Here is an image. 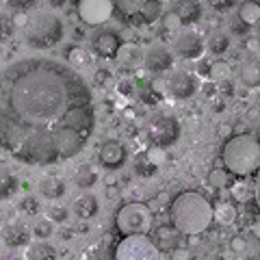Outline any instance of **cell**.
Here are the masks:
<instances>
[{"mask_svg": "<svg viewBox=\"0 0 260 260\" xmlns=\"http://www.w3.org/2000/svg\"><path fill=\"white\" fill-rule=\"evenodd\" d=\"M95 128L89 83L52 56L0 70V148L24 165H56L85 150Z\"/></svg>", "mask_w": 260, "mask_h": 260, "instance_id": "cell-1", "label": "cell"}, {"mask_svg": "<svg viewBox=\"0 0 260 260\" xmlns=\"http://www.w3.org/2000/svg\"><path fill=\"white\" fill-rule=\"evenodd\" d=\"M172 223L180 234L195 237L206 232L213 223V206L204 195L186 191L172 202Z\"/></svg>", "mask_w": 260, "mask_h": 260, "instance_id": "cell-2", "label": "cell"}, {"mask_svg": "<svg viewBox=\"0 0 260 260\" xmlns=\"http://www.w3.org/2000/svg\"><path fill=\"white\" fill-rule=\"evenodd\" d=\"M221 160L228 174L247 178L260 167V143L251 135H234L223 145Z\"/></svg>", "mask_w": 260, "mask_h": 260, "instance_id": "cell-3", "label": "cell"}, {"mask_svg": "<svg viewBox=\"0 0 260 260\" xmlns=\"http://www.w3.org/2000/svg\"><path fill=\"white\" fill-rule=\"evenodd\" d=\"M65 35L63 22L56 13L39 11L32 18H28L24 26V42L32 50H50L56 44H61Z\"/></svg>", "mask_w": 260, "mask_h": 260, "instance_id": "cell-4", "label": "cell"}, {"mask_svg": "<svg viewBox=\"0 0 260 260\" xmlns=\"http://www.w3.org/2000/svg\"><path fill=\"white\" fill-rule=\"evenodd\" d=\"M119 18L133 26L154 24L162 13V0H113Z\"/></svg>", "mask_w": 260, "mask_h": 260, "instance_id": "cell-5", "label": "cell"}, {"mask_svg": "<svg viewBox=\"0 0 260 260\" xmlns=\"http://www.w3.org/2000/svg\"><path fill=\"white\" fill-rule=\"evenodd\" d=\"M113 256L117 260H156L160 258V249L148 234H126L117 243Z\"/></svg>", "mask_w": 260, "mask_h": 260, "instance_id": "cell-6", "label": "cell"}, {"mask_svg": "<svg viewBox=\"0 0 260 260\" xmlns=\"http://www.w3.org/2000/svg\"><path fill=\"white\" fill-rule=\"evenodd\" d=\"M115 223L124 237L126 234H148L152 228V213L141 202H130L119 208Z\"/></svg>", "mask_w": 260, "mask_h": 260, "instance_id": "cell-7", "label": "cell"}, {"mask_svg": "<svg viewBox=\"0 0 260 260\" xmlns=\"http://www.w3.org/2000/svg\"><path fill=\"white\" fill-rule=\"evenodd\" d=\"M145 133H148V139L156 145V148H169L180 139V124L174 115L169 113H154L148 117V124H145Z\"/></svg>", "mask_w": 260, "mask_h": 260, "instance_id": "cell-8", "label": "cell"}, {"mask_svg": "<svg viewBox=\"0 0 260 260\" xmlns=\"http://www.w3.org/2000/svg\"><path fill=\"white\" fill-rule=\"evenodd\" d=\"M113 11H115L113 0H78V15L89 26L104 24L113 15Z\"/></svg>", "mask_w": 260, "mask_h": 260, "instance_id": "cell-9", "label": "cell"}, {"mask_svg": "<svg viewBox=\"0 0 260 260\" xmlns=\"http://www.w3.org/2000/svg\"><path fill=\"white\" fill-rule=\"evenodd\" d=\"M165 85H167L169 95L176 98V100H189V98H193L200 89L198 78H195L191 72H184V70L174 72V74L167 78Z\"/></svg>", "mask_w": 260, "mask_h": 260, "instance_id": "cell-10", "label": "cell"}, {"mask_svg": "<svg viewBox=\"0 0 260 260\" xmlns=\"http://www.w3.org/2000/svg\"><path fill=\"white\" fill-rule=\"evenodd\" d=\"M128 158V152H126V145L121 141H115V139H109L100 145V150H98V160H100V165L104 169H111V172H115V169L124 167V162Z\"/></svg>", "mask_w": 260, "mask_h": 260, "instance_id": "cell-11", "label": "cell"}, {"mask_svg": "<svg viewBox=\"0 0 260 260\" xmlns=\"http://www.w3.org/2000/svg\"><path fill=\"white\" fill-rule=\"evenodd\" d=\"M174 50L184 61H198V59H202V54H204V42H202V37L198 32L184 30L182 35L176 39Z\"/></svg>", "mask_w": 260, "mask_h": 260, "instance_id": "cell-12", "label": "cell"}, {"mask_svg": "<svg viewBox=\"0 0 260 260\" xmlns=\"http://www.w3.org/2000/svg\"><path fill=\"white\" fill-rule=\"evenodd\" d=\"M143 65H145V70H148V72H152V74H162V72L172 70L174 56H172V52H169L165 46L154 44V46L148 48V52H145Z\"/></svg>", "mask_w": 260, "mask_h": 260, "instance_id": "cell-13", "label": "cell"}, {"mask_svg": "<svg viewBox=\"0 0 260 260\" xmlns=\"http://www.w3.org/2000/svg\"><path fill=\"white\" fill-rule=\"evenodd\" d=\"M121 48V39L113 30H100L93 37V52H98L102 59H115Z\"/></svg>", "mask_w": 260, "mask_h": 260, "instance_id": "cell-14", "label": "cell"}, {"mask_svg": "<svg viewBox=\"0 0 260 260\" xmlns=\"http://www.w3.org/2000/svg\"><path fill=\"white\" fill-rule=\"evenodd\" d=\"M3 243L7 247H24L30 243V230L20 221H13L3 228Z\"/></svg>", "mask_w": 260, "mask_h": 260, "instance_id": "cell-15", "label": "cell"}, {"mask_svg": "<svg viewBox=\"0 0 260 260\" xmlns=\"http://www.w3.org/2000/svg\"><path fill=\"white\" fill-rule=\"evenodd\" d=\"M178 20H180L182 26H189V24H195L202 18V5L198 0H178L172 9Z\"/></svg>", "mask_w": 260, "mask_h": 260, "instance_id": "cell-16", "label": "cell"}, {"mask_svg": "<svg viewBox=\"0 0 260 260\" xmlns=\"http://www.w3.org/2000/svg\"><path fill=\"white\" fill-rule=\"evenodd\" d=\"M98 198L93 193H83L78 195V198L74 200V206H72V210H74V215L78 219H91L98 215Z\"/></svg>", "mask_w": 260, "mask_h": 260, "instance_id": "cell-17", "label": "cell"}, {"mask_svg": "<svg viewBox=\"0 0 260 260\" xmlns=\"http://www.w3.org/2000/svg\"><path fill=\"white\" fill-rule=\"evenodd\" d=\"M18 189H20L18 176H15L7 165H3V162H0V202L11 200Z\"/></svg>", "mask_w": 260, "mask_h": 260, "instance_id": "cell-18", "label": "cell"}, {"mask_svg": "<svg viewBox=\"0 0 260 260\" xmlns=\"http://www.w3.org/2000/svg\"><path fill=\"white\" fill-rule=\"evenodd\" d=\"M37 189L46 200H59L65 195V182L59 176H44L42 180H39Z\"/></svg>", "mask_w": 260, "mask_h": 260, "instance_id": "cell-19", "label": "cell"}, {"mask_svg": "<svg viewBox=\"0 0 260 260\" xmlns=\"http://www.w3.org/2000/svg\"><path fill=\"white\" fill-rule=\"evenodd\" d=\"M65 59H68V65H72L74 70H87L91 65V54L78 46H70L65 50Z\"/></svg>", "mask_w": 260, "mask_h": 260, "instance_id": "cell-20", "label": "cell"}, {"mask_svg": "<svg viewBox=\"0 0 260 260\" xmlns=\"http://www.w3.org/2000/svg\"><path fill=\"white\" fill-rule=\"evenodd\" d=\"M74 182H76V186H80V189H91V186L98 182V172L91 162L78 165L76 174H74Z\"/></svg>", "mask_w": 260, "mask_h": 260, "instance_id": "cell-21", "label": "cell"}, {"mask_svg": "<svg viewBox=\"0 0 260 260\" xmlns=\"http://www.w3.org/2000/svg\"><path fill=\"white\" fill-rule=\"evenodd\" d=\"M154 243H156V247L160 251L162 249H176V245H178V230H176L174 225H162V228H158Z\"/></svg>", "mask_w": 260, "mask_h": 260, "instance_id": "cell-22", "label": "cell"}, {"mask_svg": "<svg viewBox=\"0 0 260 260\" xmlns=\"http://www.w3.org/2000/svg\"><path fill=\"white\" fill-rule=\"evenodd\" d=\"M54 256H56V249L50 243H28L26 251H24V258L26 260H48Z\"/></svg>", "mask_w": 260, "mask_h": 260, "instance_id": "cell-23", "label": "cell"}, {"mask_svg": "<svg viewBox=\"0 0 260 260\" xmlns=\"http://www.w3.org/2000/svg\"><path fill=\"white\" fill-rule=\"evenodd\" d=\"M213 221H219L221 225H232L237 221V208H234V204L221 202L219 206H215L213 208Z\"/></svg>", "mask_w": 260, "mask_h": 260, "instance_id": "cell-24", "label": "cell"}, {"mask_svg": "<svg viewBox=\"0 0 260 260\" xmlns=\"http://www.w3.org/2000/svg\"><path fill=\"white\" fill-rule=\"evenodd\" d=\"M239 18L247 24V26H256V22L260 20V5L254 3V0H247L239 7Z\"/></svg>", "mask_w": 260, "mask_h": 260, "instance_id": "cell-25", "label": "cell"}, {"mask_svg": "<svg viewBox=\"0 0 260 260\" xmlns=\"http://www.w3.org/2000/svg\"><path fill=\"white\" fill-rule=\"evenodd\" d=\"M241 76H243V80H245L247 87H258L260 85V68H258V63L256 61L243 63Z\"/></svg>", "mask_w": 260, "mask_h": 260, "instance_id": "cell-26", "label": "cell"}, {"mask_svg": "<svg viewBox=\"0 0 260 260\" xmlns=\"http://www.w3.org/2000/svg\"><path fill=\"white\" fill-rule=\"evenodd\" d=\"M208 52L210 54H223L228 50V46H230V39H228L225 32H215V35L208 37Z\"/></svg>", "mask_w": 260, "mask_h": 260, "instance_id": "cell-27", "label": "cell"}, {"mask_svg": "<svg viewBox=\"0 0 260 260\" xmlns=\"http://www.w3.org/2000/svg\"><path fill=\"white\" fill-rule=\"evenodd\" d=\"M208 76L213 78L215 83H223V80H228V76H230V65H228L225 61H215L213 65H210Z\"/></svg>", "mask_w": 260, "mask_h": 260, "instance_id": "cell-28", "label": "cell"}, {"mask_svg": "<svg viewBox=\"0 0 260 260\" xmlns=\"http://www.w3.org/2000/svg\"><path fill=\"white\" fill-rule=\"evenodd\" d=\"M52 232H54V223L50 221V219H44V221H37V225L32 228V234H35L37 239H50L52 237Z\"/></svg>", "mask_w": 260, "mask_h": 260, "instance_id": "cell-29", "label": "cell"}, {"mask_svg": "<svg viewBox=\"0 0 260 260\" xmlns=\"http://www.w3.org/2000/svg\"><path fill=\"white\" fill-rule=\"evenodd\" d=\"M117 56H119L121 65H135V63H139V59H141V54H139L137 48H124V50L119 48ZM117 56H115V59H117Z\"/></svg>", "mask_w": 260, "mask_h": 260, "instance_id": "cell-30", "label": "cell"}, {"mask_svg": "<svg viewBox=\"0 0 260 260\" xmlns=\"http://www.w3.org/2000/svg\"><path fill=\"white\" fill-rule=\"evenodd\" d=\"M48 219L56 225V223H65L70 219V210L65 206H50L48 208Z\"/></svg>", "mask_w": 260, "mask_h": 260, "instance_id": "cell-31", "label": "cell"}, {"mask_svg": "<svg viewBox=\"0 0 260 260\" xmlns=\"http://www.w3.org/2000/svg\"><path fill=\"white\" fill-rule=\"evenodd\" d=\"M18 208L22 210V213H26V215H37V210H39V200L32 198V195H26V198L20 200Z\"/></svg>", "mask_w": 260, "mask_h": 260, "instance_id": "cell-32", "label": "cell"}, {"mask_svg": "<svg viewBox=\"0 0 260 260\" xmlns=\"http://www.w3.org/2000/svg\"><path fill=\"white\" fill-rule=\"evenodd\" d=\"M208 182L213 186H217V189H223V186H228V172H223V169H215V172L208 176Z\"/></svg>", "mask_w": 260, "mask_h": 260, "instance_id": "cell-33", "label": "cell"}, {"mask_svg": "<svg viewBox=\"0 0 260 260\" xmlns=\"http://www.w3.org/2000/svg\"><path fill=\"white\" fill-rule=\"evenodd\" d=\"M137 172H139L141 176H152L154 172H156V165H154L148 156H141L139 160H137Z\"/></svg>", "mask_w": 260, "mask_h": 260, "instance_id": "cell-34", "label": "cell"}, {"mask_svg": "<svg viewBox=\"0 0 260 260\" xmlns=\"http://www.w3.org/2000/svg\"><path fill=\"white\" fill-rule=\"evenodd\" d=\"M180 26H182V24H180V20H178V15L174 11H169L165 18H162V28H165L167 32H176Z\"/></svg>", "mask_w": 260, "mask_h": 260, "instance_id": "cell-35", "label": "cell"}, {"mask_svg": "<svg viewBox=\"0 0 260 260\" xmlns=\"http://www.w3.org/2000/svg\"><path fill=\"white\" fill-rule=\"evenodd\" d=\"M141 100L145 104H158L160 102V95L154 91L152 85H145V87H141Z\"/></svg>", "mask_w": 260, "mask_h": 260, "instance_id": "cell-36", "label": "cell"}, {"mask_svg": "<svg viewBox=\"0 0 260 260\" xmlns=\"http://www.w3.org/2000/svg\"><path fill=\"white\" fill-rule=\"evenodd\" d=\"M232 198L237 200V202H247L249 198V189H247V184H243V182H237L232 186Z\"/></svg>", "mask_w": 260, "mask_h": 260, "instance_id": "cell-37", "label": "cell"}, {"mask_svg": "<svg viewBox=\"0 0 260 260\" xmlns=\"http://www.w3.org/2000/svg\"><path fill=\"white\" fill-rule=\"evenodd\" d=\"M247 24L245 22H243L241 18H239V15H234V18H232V22H230V30L234 32V35H245V32H247Z\"/></svg>", "mask_w": 260, "mask_h": 260, "instance_id": "cell-38", "label": "cell"}, {"mask_svg": "<svg viewBox=\"0 0 260 260\" xmlns=\"http://www.w3.org/2000/svg\"><path fill=\"white\" fill-rule=\"evenodd\" d=\"M206 3L213 7L215 11H228V9H232V7L237 5V0H206Z\"/></svg>", "mask_w": 260, "mask_h": 260, "instance_id": "cell-39", "label": "cell"}, {"mask_svg": "<svg viewBox=\"0 0 260 260\" xmlns=\"http://www.w3.org/2000/svg\"><path fill=\"white\" fill-rule=\"evenodd\" d=\"M15 11H26V9H30V7H35V3L37 0H7Z\"/></svg>", "mask_w": 260, "mask_h": 260, "instance_id": "cell-40", "label": "cell"}, {"mask_svg": "<svg viewBox=\"0 0 260 260\" xmlns=\"http://www.w3.org/2000/svg\"><path fill=\"white\" fill-rule=\"evenodd\" d=\"M145 156H148V158L154 162V165H160V162L165 160V154H162V148H156V145H154V148H152L148 154H145Z\"/></svg>", "mask_w": 260, "mask_h": 260, "instance_id": "cell-41", "label": "cell"}, {"mask_svg": "<svg viewBox=\"0 0 260 260\" xmlns=\"http://www.w3.org/2000/svg\"><path fill=\"white\" fill-rule=\"evenodd\" d=\"M109 78H111V74H109L107 70H95V74H93V85H98V87H100V85H104V83H107Z\"/></svg>", "mask_w": 260, "mask_h": 260, "instance_id": "cell-42", "label": "cell"}, {"mask_svg": "<svg viewBox=\"0 0 260 260\" xmlns=\"http://www.w3.org/2000/svg\"><path fill=\"white\" fill-rule=\"evenodd\" d=\"M230 247H232L234 251H245L247 243H245V239H243V237H234L232 243H230Z\"/></svg>", "mask_w": 260, "mask_h": 260, "instance_id": "cell-43", "label": "cell"}, {"mask_svg": "<svg viewBox=\"0 0 260 260\" xmlns=\"http://www.w3.org/2000/svg\"><path fill=\"white\" fill-rule=\"evenodd\" d=\"M117 91H119V93H124V95L133 93V83H130V80H121V83L117 85Z\"/></svg>", "mask_w": 260, "mask_h": 260, "instance_id": "cell-44", "label": "cell"}, {"mask_svg": "<svg viewBox=\"0 0 260 260\" xmlns=\"http://www.w3.org/2000/svg\"><path fill=\"white\" fill-rule=\"evenodd\" d=\"M9 35H11V26L3 20V22H0V42H3V39H7Z\"/></svg>", "mask_w": 260, "mask_h": 260, "instance_id": "cell-45", "label": "cell"}, {"mask_svg": "<svg viewBox=\"0 0 260 260\" xmlns=\"http://www.w3.org/2000/svg\"><path fill=\"white\" fill-rule=\"evenodd\" d=\"M26 22H28V18L24 13H18L13 18V26H26Z\"/></svg>", "mask_w": 260, "mask_h": 260, "instance_id": "cell-46", "label": "cell"}, {"mask_svg": "<svg viewBox=\"0 0 260 260\" xmlns=\"http://www.w3.org/2000/svg\"><path fill=\"white\" fill-rule=\"evenodd\" d=\"M254 195H256V204H258V210H260V167H258V176H256V191H254Z\"/></svg>", "mask_w": 260, "mask_h": 260, "instance_id": "cell-47", "label": "cell"}, {"mask_svg": "<svg viewBox=\"0 0 260 260\" xmlns=\"http://www.w3.org/2000/svg\"><path fill=\"white\" fill-rule=\"evenodd\" d=\"M46 3H48V5H50V7H52V9H61V7L65 5V0H46Z\"/></svg>", "mask_w": 260, "mask_h": 260, "instance_id": "cell-48", "label": "cell"}, {"mask_svg": "<svg viewBox=\"0 0 260 260\" xmlns=\"http://www.w3.org/2000/svg\"><path fill=\"white\" fill-rule=\"evenodd\" d=\"M251 232H254V237L260 239V221H254L251 223Z\"/></svg>", "mask_w": 260, "mask_h": 260, "instance_id": "cell-49", "label": "cell"}, {"mask_svg": "<svg viewBox=\"0 0 260 260\" xmlns=\"http://www.w3.org/2000/svg\"><path fill=\"white\" fill-rule=\"evenodd\" d=\"M223 91H225V93H232V85L225 83V80H223Z\"/></svg>", "mask_w": 260, "mask_h": 260, "instance_id": "cell-50", "label": "cell"}, {"mask_svg": "<svg viewBox=\"0 0 260 260\" xmlns=\"http://www.w3.org/2000/svg\"><path fill=\"white\" fill-rule=\"evenodd\" d=\"M256 39H258V44H260V20L256 22Z\"/></svg>", "mask_w": 260, "mask_h": 260, "instance_id": "cell-51", "label": "cell"}]
</instances>
